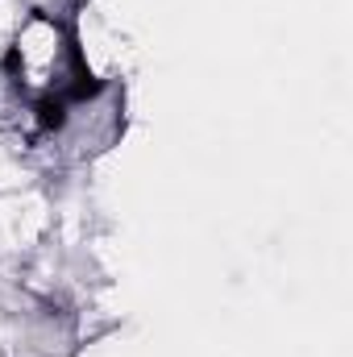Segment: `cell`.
I'll list each match as a JSON object with an SVG mask.
<instances>
[{
    "mask_svg": "<svg viewBox=\"0 0 353 357\" xmlns=\"http://www.w3.org/2000/svg\"><path fill=\"white\" fill-rule=\"evenodd\" d=\"M21 17H25V13H21V4H17V0H0V38H4V42L17 33Z\"/></svg>",
    "mask_w": 353,
    "mask_h": 357,
    "instance_id": "3957f363",
    "label": "cell"
},
{
    "mask_svg": "<svg viewBox=\"0 0 353 357\" xmlns=\"http://www.w3.org/2000/svg\"><path fill=\"white\" fill-rule=\"evenodd\" d=\"M21 178H25V171H21L17 150H13L8 142H0V187H17Z\"/></svg>",
    "mask_w": 353,
    "mask_h": 357,
    "instance_id": "7a4b0ae2",
    "label": "cell"
},
{
    "mask_svg": "<svg viewBox=\"0 0 353 357\" xmlns=\"http://www.w3.org/2000/svg\"><path fill=\"white\" fill-rule=\"evenodd\" d=\"M46 216L38 199H4L0 204V250H25L42 237Z\"/></svg>",
    "mask_w": 353,
    "mask_h": 357,
    "instance_id": "6da1fadb",
    "label": "cell"
}]
</instances>
